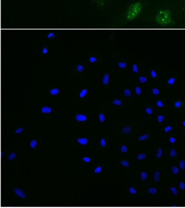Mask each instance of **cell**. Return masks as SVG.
Listing matches in <instances>:
<instances>
[{
  "label": "cell",
  "instance_id": "10",
  "mask_svg": "<svg viewBox=\"0 0 185 208\" xmlns=\"http://www.w3.org/2000/svg\"><path fill=\"white\" fill-rule=\"evenodd\" d=\"M124 94L126 97H131V90H128V89H126L124 92Z\"/></svg>",
  "mask_w": 185,
  "mask_h": 208
},
{
  "label": "cell",
  "instance_id": "30",
  "mask_svg": "<svg viewBox=\"0 0 185 208\" xmlns=\"http://www.w3.org/2000/svg\"><path fill=\"white\" fill-rule=\"evenodd\" d=\"M177 155V153L175 152V150L173 149L171 152V157H174Z\"/></svg>",
  "mask_w": 185,
  "mask_h": 208
},
{
  "label": "cell",
  "instance_id": "31",
  "mask_svg": "<svg viewBox=\"0 0 185 208\" xmlns=\"http://www.w3.org/2000/svg\"><path fill=\"white\" fill-rule=\"evenodd\" d=\"M146 157V156L144 154H139V155L138 156V159L139 160H141L142 159L145 158Z\"/></svg>",
  "mask_w": 185,
  "mask_h": 208
},
{
  "label": "cell",
  "instance_id": "48",
  "mask_svg": "<svg viewBox=\"0 0 185 208\" xmlns=\"http://www.w3.org/2000/svg\"><path fill=\"white\" fill-rule=\"evenodd\" d=\"M157 105L159 107H162L163 106V104H162V102L161 101H159L157 103Z\"/></svg>",
  "mask_w": 185,
  "mask_h": 208
},
{
  "label": "cell",
  "instance_id": "2",
  "mask_svg": "<svg viewBox=\"0 0 185 208\" xmlns=\"http://www.w3.org/2000/svg\"><path fill=\"white\" fill-rule=\"evenodd\" d=\"M156 21L161 25H166L171 22V12L169 10H162L158 13Z\"/></svg>",
  "mask_w": 185,
  "mask_h": 208
},
{
  "label": "cell",
  "instance_id": "14",
  "mask_svg": "<svg viewBox=\"0 0 185 208\" xmlns=\"http://www.w3.org/2000/svg\"><path fill=\"white\" fill-rule=\"evenodd\" d=\"M87 93V90L86 89H84L80 93V98H84L85 96L86 95Z\"/></svg>",
  "mask_w": 185,
  "mask_h": 208
},
{
  "label": "cell",
  "instance_id": "21",
  "mask_svg": "<svg viewBox=\"0 0 185 208\" xmlns=\"http://www.w3.org/2000/svg\"><path fill=\"white\" fill-rule=\"evenodd\" d=\"M16 157V154H15L14 152H12V154H10L9 155V157H8V159L9 160H12Z\"/></svg>",
  "mask_w": 185,
  "mask_h": 208
},
{
  "label": "cell",
  "instance_id": "42",
  "mask_svg": "<svg viewBox=\"0 0 185 208\" xmlns=\"http://www.w3.org/2000/svg\"><path fill=\"white\" fill-rule=\"evenodd\" d=\"M101 144L102 146H103V147H104L105 146V145H106V143H105V141L104 139H102V140H101Z\"/></svg>",
  "mask_w": 185,
  "mask_h": 208
},
{
  "label": "cell",
  "instance_id": "18",
  "mask_svg": "<svg viewBox=\"0 0 185 208\" xmlns=\"http://www.w3.org/2000/svg\"><path fill=\"white\" fill-rule=\"evenodd\" d=\"M151 77L153 78H155L157 77V73H156L155 70H151Z\"/></svg>",
  "mask_w": 185,
  "mask_h": 208
},
{
  "label": "cell",
  "instance_id": "49",
  "mask_svg": "<svg viewBox=\"0 0 185 208\" xmlns=\"http://www.w3.org/2000/svg\"><path fill=\"white\" fill-rule=\"evenodd\" d=\"M175 139L174 138H170V142H171V143H174V142H175Z\"/></svg>",
  "mask_w": 185,
  "mask_h": 208
},
{
  "label": "cell",
  "instance_id": "39",
  "mask_svg": "<svg viewBox=\"0 0 185 208\" xmlns=\"http://www.w3.org/2000/svg\"><path fill=\"white\" fill-rule=\"evenodd\" d=\"M127 151H128V149H127V148L126 147V146L123 145L122 147L121 151L123 152H127Z\"/></svg>",
  "mask_w": 185,
  "mask_h": 208
},
{
  "label": "cell",
  "instance_id": "8",
  "mask_svg": "<svg viewBox=\"0 0 185 208\" xmlns=\"http://www.w3.org/2000/svg\"><path fill=\"white\" fill-rule=\"evenodd\" d=\"M131 129L129 126H126L122 130V132L124 134H129L130 133Z\"/></svg>",
  "mask_w": 185,
  "mask_h": 208
},
{
  "label": "cell",
  "instance_id": "27",
  "mask_svg": "<svg viewBox=\"0 0 185 208\" xmlns=\"http://www.w3.org/2000/svg\"><path fill=\"white\" fill-rule=\"evenodd\" d=\"M162 150H161V149H159V150H158V153L156 154V157H157L158 158H160V157H161V156H162Z\"/></svg>",
  "mask_w": 185,
  "mask_h": 208
},
{
  "label": "cell",
  "instance_id": "20",
  "mask_svg": "<svg viewBox=\"0 0 185 208\" xmlns=\"http://www.w3.org/2000/svg\"><path fill=\"white\" fill-rule=\"evenodd\" d=\"M141 177H142V181H144V180L146 179L147 177H148V175L146 172H142L141 173Z\"/></svg>",
  "mask_w": 185,
  "mask_h": 208
},
{
  "label": "cell",
  "instance_id": "43",
  "mask_svg": "<svg viewBox=\"0 0 185 208\" xmlns=\"http://www.w3.org/2000/svg\"><path fill=\"white\" fill-rule=\"evenodd\" d=\"M180 187L181 189L183 190L185 188V184L183 183V182H181L180 184Z\"/></svg>",
  "mask_w": 185,
  "mask_h": 208
},
{
  "label": "cell",
  "instance_id": "5",
  "mask_svg": "<svg viewBox=\"0 0 185 208\" xmlns=\"http://www.w3.org/2000/svg\"><path fill=\"white\" fill-rule=\"evenodd\" d=\"M76 119L78 121H84L86 119V117L85 115L78 114L76 116Z\"/></svg>",
  "mask_w": 185,
  "mask_h": 208
},
{
  "label": "cell",
  "instance_id": "11",
  "mask_svg": "<svg viewBox=\"0 0 185 208\" xmlns=\"http://www.w3.org/2000/svg\"><path fill=\"white\" fill-rule=\"evenodd\" d=\"M59 92V90L58 89V88H54V89H53L52 90H50V93L52 95H56Z\"/></svg>",
  "mask_w": 185,
  "mask_h": 208
},
{
  "label": "cell",
  "instance_id": "40",
  "mask_svg": "<svg viewBox=\"0 0 185 208\" xmlns=\"http://www.w3.org/2000/svg\"><path fill=\"white\" fill-rule=\"evenodd\" d=\"M42 52V53H43V54H46L47 53V52H48V50L47 49V48H43Z\"/></svg>",
  "mask_w": 185,
  "mask_h": 208
},
{
  "label": "cell",
  "instance_id": "1",
  "mask_svg": "<svg viewBox=\"0 0 185 208\" xmlns=\"http://www.w3.org/2000/svg\"><path fill=\"white\" fill-rule=\"evenodd\" d=\"M142 10V5L139 2L131 5L128 9L127 17L128 20H131L136 18Z\"/></svg>",
  "mask_w": 185,
  "mask_h": 208
},
{
  "label": "cell",
  "instance_id": "7",
  "mask_svg": "<svg viewBox=\"0 0 185 208\" xmlns=\"http://www.w3.org/2000/svg\"><path fill=\"white\" fill-rule=\"evenodd\" d=\"M78 142L82 145H85L87 144V142H88V140L86 138H80L78 139Z\"/></svg>",
  "mask_w": 185,
  "mask_h": 208
},
{
  "label": "cell",
  "instance_id": "45",
  "mask_svg": "<svg viewBox=\"0 0 185 208\" xmlns=\"http://www.w3.org/2000/svg\"><path fill=\"white\" fill-rule=\"evenodd\" d=\"M101 170H102V168L101 167H97L95 171V172L96 173H99V172H101Z\"/></svg>",
  "mask_w": 185,
  "mask_h": 208
},
{
  "label": "cell",
  "instance_id": "46",
  "mask_svg": "<svg viewBox=\"0 0 185 208\" xmlns=\"http://www.w3.org/2000/svg\"><path fill=\"white\" fill-rule=\"evenodd\" d=\"M171 126L167 127H166L165 129V132H167L168 131H171Z\"/></svg>",
  "mask_w": 185,
  "mask_h": 208
},
{
  "label": "cell",
  "instance_id": "36",
  "mask_svg": "<svg viewBox=\"0 0 185 208\" xmlns=\"http://www.w3.org/2000/svg\"><path fill=\"white\" fill-rule=\"evenodd\" d=\"M165 119V117L163 116V115H159L158 117V120H159V122H162V120Z\"/></svg>",
  "mask_w": 185,
  "mask_h": 208
},
{
  "label": "cell",
  "instance_id": "38",
  "mask_svg": "<svg viewBox=\"0 0 185 208\" xmlns=\"http://www.w3.org/2000/svg\"><path fill=\"white\" fill-rule=\"evenodd\" d=\"M129 191H130V192L131 193V194H136V192H137V191L136 190H135V189L134 188H130V189H129Z\"/></svg>",
  "mask_w": 185,
  "mask_h": 208
},
{
  "label": "cell",
  "instance_id": "25",
  "mask_svg": "<svg viewBox=\"0 0 185 208\" xmlns=\"http://www.w3.org/2000/svg\"><path fill=\"white\" fill-rule=\"evenodd\" d=\"M37 142L36 141H35V140H32L31 142H30V146H31V147H32V148H34V147H35V146H37Z\"/></svg>",
  "mask_w": 185,
  "mask_h": 208
},
{
  "label": "cell",
  "instance_id": "28",
  "mask_svg": "<svg viewBox=\"0 0 185 208\" xmlns=\"http://www.w3.org/2000/svg\"><path fill=\"white\" fill-rule=\"evenodd\" d=\"M55 34H54V33H52H52H49V34L47 35V38H50V39L55 38Z\"/></svg>",
  "mask_w": 185,
  "mask_h": 208
},
{
  "label": "cell",
  "instance_id": "32",
  "mask_svg": "<svg viewBox=\"0 0 185 208\" xmlns=\"http://www.w3.org/2000/svg\"><path fill=\"white\" fill-rule=\"evenodd\" d=\"M113 104L116 105H121V102L119 100L116 99L113 102Z\"/></svg>",
  "mask_w": 185,
  "mask_h": 208
},
{
  "label": "cell",
  "instance_id": "24",
  "mask_svg": "<svg viewBox=\"0 0 185 208\" xmlns=\"http://www.w3.org/2000/svg\"><path fill=\"white\" fill-rule=\"evenodd\" d=\"M172 171H173V173L174 174H178V172H179V169L178 167H176V166H174L172 168Z\"/></svg>",
  "mask_w": 185,
  "mask_h": 208
},
{
  "label": "cell",
  "instance_id": "33",
  "mask_svg": "<svg viewBox=\"0 0 185 208\" xmlns=\"http://www.w3.org/2000/svg\"><path fill=\"white\" fill-rule=\"evenodd\" d=\"M152 92H153V93L154 94H155V95H158V94H159V90L157 89V88H153V89L152 90Z\"/></svg>",
  "mask_w": 185,
  "mask_h": 208
},
{
  "label": "cell",
  "instance_id": "16",
  "mask_svg": "<svg viewBox=\"0 0 185 208\" xmlns=\"http://www.w3.org/2000/svg\"><path fill=\"white\" fill-rule=\"evenodd\" d=\"M77 70L79 72H82V70H84V67L82 65H78L77 66Z\"/></svg>",
  "mask_w": 185,
  "mask_h": 208
},
{
  "label": "cell",
  "instance_id": "35",
  "mask_svg": "<svg viewBox=\"0 0 185 208\" xmlns=\"http://www.w3.org/2000/svg\"><path fill=\"white\" fill-rule=\"evenodd\" d=\"M146 111L147 113H148L149 114H151L152 112H153V110L151 108H149V107H147L146 109Z\"/></svg>",
  "mask_w": 185,
  "mask_h": 208
},
{
  "label": "cell",
  "instance_id": "23",
  "mask_svg": "<svg viewBox=\"0 0 185 208\" xmlns=\"http://www.w3.org/2000/svg\"><path fill=\"white\" fill-rule=\"evenodd\" d=\"M185 161L184 160H182L181 161L180 163V166L181 169L183 170L185 169Z\"/></svg>",
  "mask_w": 185,
  "mask_h": 208
},
{
  "label": "cell",
  "instance_id": "3",
  "mask_svg": "<svg viewBox=\"0 0 185 208\" xmlns=\"http://www.w3.org/2000/svg\"><path fill=\"white\" fill-rule=\"evenodd\" d=\"M14 192H15V194L20 197H22V198H25L26 197L25 194L23 192V191L18 188H15L14 189Z\"/></svg>",
  "mask_w": 185,
  "mask_h": 208
},
{
  "label": "cell",
  "instance_id": "26",
  "mask_svg": "<svg viewBox=\"0 0 185 208\" xmlns=\"http://www.w3.org/2000/svg\"><path fill=\"white\" fill-rule=\"evenodd\" d=\"M175 81V79L174 78H170V79L168 80V83L169 84H171V85H173V84H174Z\"/></svg>",
  "mask_w": 185,
  "mask_h": 208
},
{
  "label": "cell",
  "instance_id": "19",
  "mask_svg": "<svg viewBox=\"0 0 185 208\" xmlns=\"http://www.w3.org/2000/svg\"><path fill=\"white\" fill-rule=\"evenodd\" d=\"M156 191H157V190L155 188H151L148 190V192L151 194H155Z\"/></svg>",
  "mask_w": 185,
  "mask_h": 208
},
{
  "label": "cell",
  "instance_id": "51",
  "mask_svg": "<svg viewBox=\"0 0 185 208\" xmlns=\"http://www.w3.org/2000/svg\"><path fill=\"white\" fill-rule=\"evenodd\" d=\"M3 156V152H1V157H2Z\"/></svg>",
  "mask_w": 185,
  "mask_h": 208
},
{
  "label": "cell",
  "instance_id": "13",
  "mask_svg": "<svg viewBox=\"0 0 185 208\" xmlns=\"http://www.w3.org/2000/svg\"><path fill=\"white\" fill-rule=\"evenodd\" d=\"M139 82H141V83H145L147 82V78L146 77H139Z\"/></svg>",
  "mask_w": 185,
  "mask_h": 208
},
{
  "label": "cell",
  "instance_id": "52",
  "mask_svg": "<svg viewBox=\"0 0 185 208\" xmlns=\"http://www.w3.org/2000/svg\"><path fill=\"white\" fill-rule=\"evenodd\" d=\"M183 125H184L185 126V122H183Z\"/></svg>",
  "mask_w": 185,
  "mask_h": 208
},
{
  "label": "cell",
  "instance_id": "6",
  "mask_svg": "<svg viewBox=\"0 0 185 208\" xmlns=\"http://www.w3.org/2000/svg\"><path fill=\"white\" fill-rule=\"evenodd\" d=\"M51 111H52V109H50V107H43V108L42 109V112L43 113H50Z\"/></svg>",
  "mask_w": 185,
  "mask_h": 208
},
{
  "label": "cell",
  "instance_id": "34",
  "mask_svg": "<svg viewBox=\"0 0 185 208\" xmlns=\"http://www.w3.org/2000/svg\"><path fill=\"white\" fill-rule=\"evenodd\" d=\"M99 119L102 122H103L104 120L105 119V116L103 115V113H101V114L99 115Z\"/></svg>",
  "mask_w": 185,
  "mask_h": 208
},
{
  "label": "cell",
  "instance_id": "12",
  "mask_svg": "<svg viewBox=\"0 0 185 208\" xmlns=\"http://www.w3.org/2000/svg\"><path fill=\"white\" fill-rule=\"evenodd\" d=\"M160 173L159 172H156L155 174H154V180L156 181V182H159V177H160Z\"/></svg>",
  "mask_w": 185,
  "mask_h": 208
},
{
  "label": "cell",
  "instance_id": "50",
  "mask_svg": "<svg viewBox=\"0 0 185 208\" xmlns=\"http://www.w3.org/2000/svg\"><path fill=\"white\" fill-rule=\"evenodd\" d=\"M83 159H84V161L86 162H89L90 161V159L89 158H84Z\"/></svg>",
  "mask_w": 185,
  "mask_h": 208
},
{
  "label": "cell",
  "instance_id": "9",
  "mask_svg": "<svg viewBox=\"0 0 185 208\" xmlns=\"http://www.w3.org/2000/svg\"><path fill=\"white\" fill-rule=\"evenodd\" d=\"M118 66H119V68L123 69V68H125L127 67V63L125 62H119L118 63Z\"/></svg>",
  "mask_w": 185,
  "mask_h": 208
},
{
  "label": "cell",
  "instance_id": "29",
  "mask_svg": "<svg viewBox=\"0 0 185 208\" xmlns=\"http://www.w3.org/2000/svg\"><path fill=\"white\" fill-rule=\"evenodd\" d=\"M97 61V59L95 57H91L90 58V62L91 63H94Z\"/></svg>",
  "mask_w": 185,
  "mask_h": 208
},
{
  "label": "cell",
  "instance_id": "37",
  "mask_svg": "<svg viewBox=\"0 0 185 208\" xmlns=\"http://www.w3.org/2000/svg\"><path fill=\"white\" fill-rule=\"evenodd\" d=\"M121 164L122 165L125 166H127V167H128L129 165V163L128 162H127V161H122Z\"/></svg>",
  "mask_w": 185,
  "mask_h": 208
},
{
  "label": "cell",
  "instance_id": "4",
  "mask_svg": "<svg viewBox=\"0 0 185 208\" xmlns=\"http://www.w3.org/2000/svg\"><path fill=\"white\" fill-rule=\"evenodd\" d=\"M109 82V75L108 73H106L103 77V83L104 85H107Z\"/></svg>",
  "mask_w": 185,
  "mask_h": 208
},
{
  "label": "cell",
  "instance_id": "47",
  "mask_svg": "<svg viewBox=\"0 0 185 208\" xmlns=\"http://www.w3.org/2000/svg\"><path fill=\"white\" fill-rule=\"evenodd\" d=\"M23 131V129L22 128H20L18 129V130H17L16 131H15V134H18L20 133L21 132H22Z\"/></svg>",
  "mask_w": 185,
  "mask_h": 208
},
{
  "label": "cell",
  "instance_id": "22",
  "mask_svg": "<svg viewBox=\"0 0 185 208\" xmlns=\"http://www.w3.org/2000/svg\"><path fill=\"white\" fill-rule=\"evenodd\" d=\"M135 91H136V94H138V95L141 94V88L139 87H136L135 88Z\"/></svg>",
  "mask_w": 185,
  "mask_h": 208
},
{
  "label": "cell",
  "instance_id": "44",
  "mask_svg": "<svg viewBox=\"0 0 185 208\" xmlns=\"http://www.w3.org/2000/svg\"><path fill=\"white\" fill-rule=\"evenodd\" d=\"M175 105L176 107H179L181 106V102H177L175 104Z\"/></svg>",
  "mask_w": 185,
  "mask_h": 208
},
{
  "label": "cell",
  "instance_id": "17",
  "mask_svg": "<svg viewBox=\"0 0 185 208\" xmlns=\"http://www.w3.org/2000/svg\"><path fill=\"white\" fill-rule=\"evenodd\" d=\"M133 72L134 73H138L139 72V68H138V67H137V65L136 64H134L133 66Z\"/></svg>",
  "mask_w": 185,
  "mask_h": 208
},
{
  "label": "cell",
  "instance_id": "15",
  "mask_svg": "<svg viewBox=\"0 0 185 208\" xmlns=\"http://www.w3.org/2000/svg\"><path fill=\"white\" fill-rule=\"evenodd\" d=\"M148 134H144V135H143L142 136H141V137L139 138V140H147V139H148Z\"/></svg>",
  "mask_w": 185,
  "mask_h": 208
},
{
  "label": "cell",
  "instance_id": "41",
  "mask_svg": "<svg viewBox=\"0 0 185 208\" xmlns=\"http://www.w3.org/2000/svg\"><path fill=\"white\" fill-rule=\"evenodd\" d=\"M171 191H172V192H173V194H178V192H177V190H176V189L175 188H171Z\"/></svg>",
  "mask_w": 185,
  "mask_h": 208
}]
</instances>
